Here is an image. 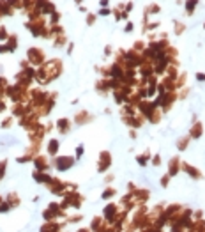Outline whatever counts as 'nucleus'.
<instances>
[{"label": "nucleus", "mask_w": 205, "mask_h": 232, "mask_svg": "<svg viewBox=\"0 0 205 232\" xmlns=\"http://www.w3.org/2000/svg\"><path fill=\"white\" fill-rule=\"evenodd\" d=\"M28 58H30L32 62L39 64V62H42V52L37 50V48H32V50H28Z\"/></svg>", "instance_id": "nucleus-1"}, {"label": "nucleus", "mask_w": 205, "mask_h": 232, "mask_svg": "<svg viewBox=\"0 0 205 232\" xmlns=\"http://www.w3.org/2000/svg\"><path fill=\"white\" fill-rule=\"evenodd\" d=\"M0 14L13 16V7L9 5V2H7V0H0Z\"/></svg>", "instance_id": "nucleus-2"}, {"label": "nucleus", "mask_w": 205, "mask_h": 232, "mask_svg": "<svg viewBox=\"0 0 205 232\" xmlns=\"http://www.w3.org/2000/svg\"><path fill=\"white\" fill-rule=\"evenodd\" d=\"M108 165H110V154H108V153H103V154H101V165H99V170H101V172H104V168H106Z\"/></svg>", "instance_id": "nucleus-3"}, {"label": "nucleus", "mask_w": 205, "mask_h": 232, "mask_svg": "<svg viewBox=\"0 0 205 232\" xmlns=\"http://www.w3.org/2000/svg\"><path fill=\"white\" fill-rule=\"evenodd\" d=\"M71 163H73L71 158H60V159H58V168H60V170H66L67 167H71Z\"/></svg>", "instance_id": "nucleus-4"}, {"label": "nucleus", "mask_w": 205, "mask_h": 232, "mask_svg": "<svg viewBox=\"0 0 205 232\" xmlns=\"http://www.w3.org/2000/svg\"><path fill=\"white\" fill-rule=\"evenodd\" d=\"M58 129H60L62 133H67V129H69V120H67V119L58 120Z\"/></svg>", "instance_id": "nucleus-5"}, {"label": "nucleus", "mask_w": 205, "mask_h": 232, "mask_svg": "<svg viewBox=\"0 0 205 232\" xmlns=\"http://www.w3.org/2000/svg\"><path fill=\"white\" fill-rule=\"evenodd\" d=\"M7 2H9V5H11V7H13V9H16V7H23V2H21V0H7Z\"/></svg>", "instance_id": "nucleus-6"}, {"label": "nucleus", "mask_w": 205, "mask_h": 232, "mask_svg": "<svg viewBox=\"0 0 205 232\" xmlns=\"http://www.w3.org/2000/svg\"><path fill=\"white\" fill-rule=\"evenodd\" d=\"M57 147H58V142H57V140H51V142H50V153H51V154L57 153Z\"/></svg>", "instance_id": "nucleus-7"}, {"label": "nucleus", "mask_w": 205, "mask_h": 232, "mask_svg": "<svg viewBox=\"0 0 205 232\" xmlns=\"http://www.w3.org/2000/svg\"><path fill=\"white\" fill-rule=\"evenodd\" d=\"M16 48V36H9V50Z\"/></svg>", "instance_id": "nucleus-8"}, {"label": "nucleus", "mask_w": 205, "mask_h": 232, "mask_svg": "<svg viewBox=\"0 0 205 232\" xmlns=\"http://www.w3.org/2000/svg\"><path fill=\"white\" fill-rule=\"evenodd\" d=\"M7 39V30L5 27H0V41H5Z\"/></svg>", "instance_id": "nucleus-9"}, {"label": "nucleus", "mask_w": 205, "mask_h": 232, "mask_svg": "<svg viewBox=\"0 0 205 232\" xmlns=\"http://www.w3.org/2000/svg\"><path fill=\"white\" fill-rule=\"evenodd\" d=\"M5 165H7V161H2V163H0V177L4 175V172H5Z\"/></svg>", "instance_id": "nucleus-10"}, {"label": "nucleus", "mask_w": 205, "mask_h": 232, "mask_svg": "<svg viewBox=\"0 0 205 232\" xmlns=\"http://www.w3.org/2000/svg\"><path fill=\"white\" fill-rule=\"evenodd\" d=\"M11 122H13V119H5V120L2 122V128H7V126H11Z\"/></svg>", "instance_id": "nucleus-11"}, {"label": "nucleus", "mask_w": 205, "mask_h": 232, "mask_svg": "<svg viewBox=\"0 0 205 232\" xmlns=\"http://www.w3.org/2000/svg\"><path fill=\"white\" fill-rule=\"evenodd\" d=\"M7 50H9L7 44H0V53H2V52H7Z\"/></svg>", "instance_id": "nucleus-12"}, {"label": "nucleus", "mask_w": 205, "mask_h": 232, "mask_svg": "<svg viewBox=\"0 0 205 232\" xmlns=\"http://www.w3.org/2000/svg\"><path fill=\"white\" fill-rule=\"evenodd\" d=\"M129 30H133V23H127V25H126V32H129Z\"/></svg>", "instance_id": "nucleus-13"}, {"label": "nucleus", "mask_w": 205, "mask_h": 232, "mask_svg": "<svg viewBox=\"0 0 205 232\" xmlns=\"http://www.w3.org/2000/svg\"><path fill=\"white\" fill-rule=\"evenodd\" d=\"M5 110V103L4 101H0V112H4Z\"/></svg>", "instance_id": "nucleus-14"}, {"label": "nucleus", "mask_w": 205, "mask_h": 232, "mask_svg": "<svg viewBox=\"0 0 205 232\" xmlns=\"http://www.w3.org/2000/svg\"><path fill=\"white\" fill-rule=\"evenodd\" d=\"M87 23H94V16H89V18H87Z\"/></svg>", "instance_id": "nucleus-15"}, {"label": "nucleus", "mask_w": 205, "mask_h": 232, "mask_svg": "<svg viewBox=\"0 0 205 232\" xmlns=\"http://www.w3.org/2000/svg\"><path fill=\"white\" fill-rule=\"evenodd\" d=\"M76 2H78V4H80V2H81V0H76Z\"/></svg>", "instance_id": "nucleus-16"}]
</instances>
